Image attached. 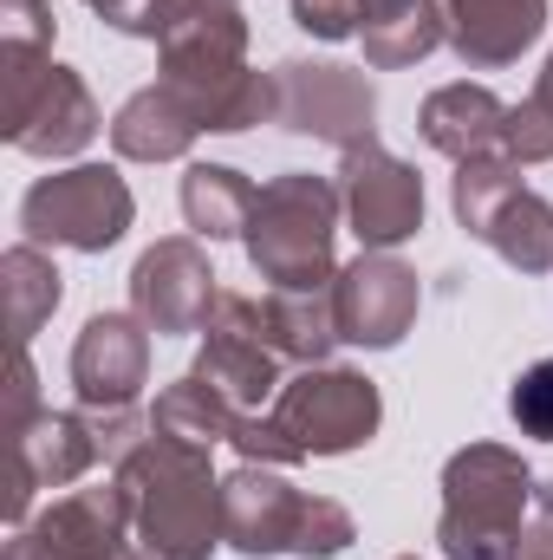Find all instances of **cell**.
I'll return each instance as SVG.
<instances>
[{"label": "cell", "instance_id": "6da1fadb", "mask_svg": "<svg viewBox=\"0 0 553 560\" xmlns=\"http://www.w3.org/2000/svg\"><path fill=\"white\" fill-rule=\"evenodd\" d=\"M156 59H163V85L215 138L280 118V85L274 72L248 66V20L235 0H169Z\"/></svg>", "mask_w": 553, "mask_h": 560}, {"label": "cell", "instance_id": "7a4b0ae2", "mask_svg": "<svg viewBox=\"0 0 553 560\" xmlns=\"http://www.w3.org/2000/svg\"><path fill=\"white\" fill-rule=\"evenodd\" d=\"M111 476L131 495L138 548L150 560H209L228 541L222 535V476L202 443L150 430Z\"/></svg>", "mask_w": 553, "mask_h": 560}, {"label": "cell", "instance_id": "3957f363", "mask_svg": "<svg viewBox=\"0 0 553 560\" xmlns=\"http://www.w3.org/2000/svg\"><path fill=\"white\" fill-rule=\"evenodd\" d=\"M541 502V476L508 443H462L443 463V515L436 548L443 560H521L528 522Z\"/></svg>", "mask_w": 553, "mask_h": 560}, {"label": "cell", "instance_id": "277c9868", "mask_svg": "<svg viewBox=\"0 0 553 560\" xmlns=\"http://www.w3.org/2000/svg\"><path fill=\"white\" fill-rule=\"evenodd\" d=\"M222 535L248 560L268 555L332 560L358 541V522H352L345 502L293 489L274 463H242L235 476H222Z\"/></svg>", "mask_w": 553, "mask_h": 560}, {"label": "cell", "instance_id": "5b68a950", "mask_svg": "<svg viewBox=\"0 0 553 560\" xmlns=\"http://www.w3.org/2000/svg\"><path fill=\"white\" fill-rule=\"evenodd\" d=\"M339 215H345L339 183H326L313 170H286L274 183H261L255 215H248V235H242L248 268L268 280V287H293V293L332 287L339 280V261H332Z\"/></svg>", "mask_w": 553, "mask_h": 560}, {"label": "cell", "instance_id": "8992f818", "mask_svg": "<svg viewBox=\"0 0 553 560\" xmlns=\"http://www.w3.org/2000/svg\"><path fill=\"white\" fill-rule=\"evenodd\" d=\"M98 131H105V112L72 66L33 46H0V138L20 156L59 163V156H79Z\"/></svg>", "mask_w": 553, "mask_h": 560}, {"label": "cell", "instance_id": "52a82bcc", "mask_svg": "<svg viewBox=\"0 0 553 560\" xmlns=\"http://www.w3.org/2000/svg\"><path fill=\"white\" fill-rule=\"evenodd\" d=\"M138 196L111 163H72L39 176L20 196V229L39 248H72V255H105L131 235Z\"/></svg>", "mask_w": 553, "mask_h": 560}, {"label": "cell", "instance_id": "ba28073f", "mask_svg": "<svg viewBox=\"0 0 553 560\" xmlns=\"http://www.w3.org/2000/svg\"><path fill=\"white\" fill-rule=\"evenodd\" d=\"M274 430L293 443V456H352L378 436L385 398L365 372L352 365H299L274 398Z\"/></svg>", "mask_w": 553, "mask_h": 560}, {"label": "cell", "instance_id": "9c48e42d", "mask_svg": "<svg viewBox=\"0 0 553 560\" xmlns=\"http://www.w3.org/2000/svg\"><path fill=\"white\" fill-rule=\"evenodd\" d=\"M274 85H280V118H274L280 131L332 143L339 156L378 143V92L358 66L286 59V66H274Z\"/></svg>", "mask_w": 553, "mask_h": 560}, {"label": "cell", "instance_id": "30bf717a", "mask_svg": "<svg viewBox=\"0 0 553 560\" xmlns=\"http://www.w3.org/2000/svg\"><path fill=\"white\" fill-rule=\"evenodd\" d=\"M138 522H131V495L125 482H98V489H72L52 509H39L26 528H13V541L0 560H125L138 555Z\"/></svg>", "mask_w": 553, "mask_h": 560}, {"label": "cell", "instance_id": "8fae6325", "mask_svg": "<svg viewBox=\"0 0 553 560\" xmlns=\"http://www.w3.org/2000/svg\"><path fill=\"white\" fill-rule=\"evenodd\" d=\"M280 359L274 346H268V326H261V300H248V293H228L222 287V300H215V313H209V326H202V352H196V378L202 385H215L235 411H261L268 398H280Z\"/></svg>", "mask_w": 553, "mask_h": 560}, {"label": "cell", "instance_id": "7c38bea8", "mask_svg": "<svg viewBox=\"0 0 553 560\" xmlns=\"http://www.w3.org/2000/svg\"><path fill=\"white\" fill-rule=\"evenodd\" d=\"M215 268H209V248L196 235H163L150 242L131 268V313L156 339H183V332H202L222 287H215Z\"/></svg>", "mask_w": 553, "mask_h": 560}, {"label": "cell", "instance_id": "4fadbf2b", "mask_svg": "<svg viewBox=\"0 0 553 560\" xmlns=\"http://www.w3.org/2000/svg\"><path fill=\"white\" fill-rule=\"evenodd\" d=\"M416 306H423L416 268H404V261L385 255V248H365L352 268H339V280H332L339 346H358V352H391V346H404V332L416 326Z\"/></svg>", "mask_w": 553, "mask_h": 560}, {"label": "cell", "instance_id": "5bb4252c", "mask_svg": "<svg viewBox=\"0 0 553 560\" xmlns=\"http://www.w3.org/2000/svg\"><path fill=\"white\" fill-rule=\"evenodd\" d=\"M339 196H345V222L365 248L391 255L423 229V176L385 143L339 156Z\"/></svg>", "mask_w": 553, "mask_h": 560}, {"label": "cell", "instance_id": "9a60e30c", "mask_svg": "<svg viewBox=\"0 0 553 560\" xmlns=\"http://www.w3.org/2000/svg\"><path fill=\"white\" fill-rule=\"evenodd\" d=\"M7 436H13V482H7V522L13 528L33 522L26 509L39 489H72L92 463H105L92 411H33Z\"/></svg>", "mask_w": 553, "mask_h": 560}, {"label": "cell", "instance_id": "2e32d148", "mask_svg": "<svg viewBox=\"0 0 553 560\" xmlns=\"http://www.w3.org/2000/svg\"><path fill=\"white\" fill-rule=\"evenodd\" d=\"M150 385V326L138 313H92L72 339L79 411H138Z\"/></svg>", "mask_w": 553, "mask_h": 560}, {"label": "cell", "instance_id": "e0dca14e", "mask_svg": "<svg viewBox=\"0 0 553 560\" xmlns=\"http://www.w3.org/2000/svg\"><path fill=\"white\" fill-rule=\"evenodd\" d=\"M443 20L469 72H502L548 33V0H443Z\"/></svg>", "mask_w": 553, "mask_h": 560}, {"label": "cell", "instance_id": "ac0fdd59", "mask_svg": "<svg viewBox=\"0 0 553 560\" xmlns=\"http://www.w3.org/2000/svg\"><path fill=\"white\" fill-rule=\"evenodd\" d=\"M502 125H508V105H502L489 85H469V79L436 85V92L416 105L423 143H430L436 156H449V163H469V156L502 150Z\"/></svg>", "mask_w": 553, "mask_h": 560}, {"label": "cell", "instance_id": "d6986e66", "mask_svg": "<svg viewBox=\"0 0 553 560\" xmlns=\"http://www.w3.org/2000/svg\"><path fill=\"white\" fill-rule=\"evenodd\" d=\"M196 138H202V125L189 118V105H183L163 79L143 85V92H131V98L118 105V118H111V150H118L125 163H176Z\"/></svg>", "mask_w": 553, "mask_h": 560}, {"label": "cell", "instance_id": "ffe728a7", "mask_svg": "<svg viewBox=\"0 0 553 560\" xmlns=\"http://www.w3.org/2000/svg\"><path fill=\"white\" fill-rule=\"evenodd\" d=\"M365 66L372 72H404L416 59H430L436 46H449V20L443 0H365Z\"/></svg>", "mask_w": 553, "mask_h": 560}, {"label": "cell", "instance_id": "44dd1931", "mask_svg": "<svg viewBox=\"0 0 553 560\" xmlns=\"http://www.w3.org/2000/svg\"><path fill=\"white\" fill-rule=\"evenodd\" d=\"M261 326H268V346H274L286 365H332V346H339L332 287H313V293L274 287L261 300Z\"/></svg>", "mask_w": 553, "mask_h": 560}, {"label": "cell", "instance_id": "7402d4cb", "mask_svg": "<svg viewBox=\"0 0 553 560\" xmlns=\"http://www.w3.org/2000/svg\"><path fill=\"white\" fill-rule=\"evenodd\" d=\"M255 183L228 163H189L183 170V222L196 242H242L255 215Z\"/></svg>", "mask_w": 553, "mask_h": 560}, {"label": "cell", "instance_id": "603a6c76", "mask_svg": "<svg viewBox=\"0 0 553 560\" xmlns=\"http://www.w3.org/2000/svg\"><path fill=\"white\" fill-rule=\"evenodd\" d=\"M248 418V411H235L215 385H202L196 372H183L176 385H163L156 392V405H150V430H163V436H183V443H202V450H215V443H235V423Z\"/></svg>", "mask_w": 553, "mask_h": 560}, {"label": "cell", "instance_id": "cb8c5ba5", "mask_svg": "<svg viewBox=\"0 0 553 560\" xmlns=\"http://www.w3.org/2000/svg\"><path fill=\"white\" fill-rule=\"evenodd\" d=\"M0 293H7V326H13V346H33V332L52 319L66 280L52 268V255L39 242H13L0 255Z\"/></svg>", "mask_w": 553, "mask_h": 560}, {"label": "cell", "instance_id": "d4e9b609", "mask_svg": "<svg viewBox=\"0 0 553 560\" xmlns=\"http://www.w3.org/2000/svg\"><path fill=\"white\" fill-rule=\"evenodd\" d=\"M482 248H495V255H502L508 268H521V275H548L553 268V202L534 196V189H515V196L502 202V215L489 222Z\"/></svg>", "mask_w": 553, "mask_h": 560}, {"label": "cell", "instance_id": "484cf974", "mask_svg": "<svg viewBox=\"0 0 553 560\" xmlns=\"http://www.w3.org/2000/svg\"><path fill=\"white\" fill-rule=\"evenodd\" d=\"M515 189H528V183H521V163H515V156H502V150L456 163V176H449V209H456L462 235H469V242H482V235H489V222L502 215V202H508Z\"/></svg>", "mask_w": 553, "mask_h": 560}, {"label": "cell", "instance_id": "4316f807", "mask_svg": "<svg viewBox=\"0 0 553 560\" xmlns=\"http://www.w3.org/2000/svg\"><path fill=\"white\" fill-rule=\"evenodd\" d=\"M508 418L521 436L553 443V359H534L515 385H508Z\"/></svg>", "mask_w": 553, "mask_h": 560}, {"label": "cell", "instance_id": "83f0119b", "mask_svg": "<svg viewBox=\"0 0 553 560\" xmlns=\"http://www.w3.org/2000/svg\"><path fill=\"white\" fill-rule=\"evenodd\" d=\"M52 0H0V46H33V52H52Z\"/></svg>", "mask_w": 553, "mask_h": 560}, {"label": "cell", "instance_id": "f1b7e54d", "mask_svg": "<svg viewBox=\"0 0 553 560\" xmlns=\"http://www.w3.org/2000/svg\"><path fill=\"white\" fill-rule=\"evenodd\" d=\"M293 26L313 39H352L365 26V0H293Z\"/></svg>", "mask_w": 553, "mask_h": 560}, {"label": "cell", "instance_id": "f546056e", "mask_svg": "<svg viewBox=\"0 0 553 560\" xmlns=\"http://www.w3.org/2000/svg\"><path fill=\"white\" fill-rule=\"evenodd\" d=\"M85 7L125 39H163V7L169 0H85Z\"/></svg>", "mask_w": 553, "mask_h": 560}, {"label": "cell", "instance_id": "4dcf8cb0", "mask_svg": "<svg viewBox=\"0 0 553 560\" xmlns=\"http://www.w3.org/2000/svg\"><path fill=\"white\" fill-rule=\"evenodd\" d=\"M521 560H553V515H548V509H534L528 541H521Z\"/></svg>", "mask_w": 553, "mask_h": 560}, {"label": "cell", "instance_id": "1f68e13d", "mask_svg": "<svg viewBox=\"0 0 553 560\" xmlns=\"http://www.w3.org/2000/svg\"><path fill=\"white\" fill-rule=\"evenodd\" d=\"M534 92H541V98L553 105V52H548V66H541V79H534Z\"/></svg>", "mask_w": 553, "mask_h": 560}, {"label": "cell", "instance_id": "d6a6232c", "mask_svg": "<svg viewBox=\"0 0 553 560\" xmlns=\"http://www.w3.org/2000/svg\"><path fill=\"white\" fill-rule=\"evenodd\" d=\"M125 560H150V555H143V548H138V555H125Z\"/></svg>", "mask_w": 553, "mask_h": 560}, {"label": "cell", "instance_id": "836d02e7", "mask_svg": "<svg viewBox=\"0 0 553 560\" xmlns=\"http://www.w3.org/2000/svg\"><path fill=\"white\" fill-rule=\"evenodd\" d=\"M398 560H416V555H398Z\"/></svg>", "mask_w": 553, "mask_h": 560}]
</instances>
